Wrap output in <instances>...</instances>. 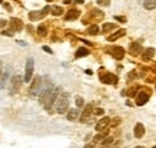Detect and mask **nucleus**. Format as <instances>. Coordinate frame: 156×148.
I'll return each mask as SVG.
<instances>
[{"mask_svg":"<svg viewBox=\"0 0 156 148\" xmlns=\"http://www.w3.org/2000/svg\"><path fill=\"white\" fill-rule=\"evenodd\" d=\"M67 108H69V94L64 93L63 96L59 99V102L56 105V112L63 114L66 112Z\"/></svg>","mask_w":156,"mask_h":148,"instance_id":"nucleus-1","label":"nucleus"},{"mask_svg":"<svg viewBox=\"0 0 156 148\" xmlns=\"http://www.w3.org/2000/svg\"><path fill=\"white\" fill-rule=\"evenodd\" d=\"M22 86V77L19 75H16L11 78V82H10V94L13 95L16 93H18L19 88Z\"/></svg>","mask_w":156,"mask_h":148,"instance_id":"nucleus-2","label":"nucleus"},{"mask_svg":"<svg viewBox=\"0 0 156 148\" xmlns=\"http://www.w3.org/2000/svg\"><path fill=\"white\" fill-rule=\"evenodd\" d=\"M51 11V7L49 6H45L41 11H31L30 13H29V19L30 21H38V19H41L43 17H46L48 15V12Z\"/></svg>","mask_w":156,"mask_h":148,"instance_id":"nucleus-3","label":"nucleus"},{"mask_svg":"<svg viewBox=\"0 0 156 148\" xmlns=\"http://www.w3.org/2000/svg\"><path fill=\"white\" fill-rule=\"evenodd\" d=\"M33 71H34V59L29 58L26 60L25 65V75H24V82H30L33 77Z\"/></svg>","mask_w":156,"mask_h":148,"instance_id":"nucleus-4","label":"nucleus"},{"mask_svg":"<svg viewBox=\"0 0 156 148\" xmlns=\"http://www.w3.org/2000/svg\"><path fill=\"white\" fill-rule=\"evenodd\" d=\"M100 80H101L102 83H106V84H115L116 82H118V77H116L114 74L104 72V74L100 75Z\"/></svg>","mask_w":156,"mask_h":148,"instance_id":"nucleus-5","label":"nucleus"},{"mask_svg":"<svg viewBox=\"0 0 156 148\" xmlns=\"http://www.w3.org/2000/svg\"><path fill=\"white\" fill-rule=\"evenodd\" d=\"M59 93H60V88H59V87L54 88L53 92H52V94H51V96H49V99H48L47 102L45 104V108H46V110H51V108H52V106L54 105V102H55V100H56L58 95H59Z\"/></svg>","mask_w":156,"mask_h":148,"instance_id":"nucleus-6","label":"nucleus"},{"mask_svg":"<svg viewBox=\"0 0 156 148\" xmlns=\"http://www.w3.org/2000/svg\"><path fill=\"white\" fill-rule=\"evenodd\" d=\"M148 89H144V90H141L137 99H136V104H137L138 106H143L148 102L149 97H150V92H147Z\"/></svg>","mask_w":156,"mask_h":148,"instance_id":"nucleus-7","label":"nucleus"},{"mask_svg":"<svg viewBox=\"0 0 156 148\" xmlns=\"http://www.w3.org/2000/svg\"><path fill=\"white\" fill-rule=\"evenodd\" d=\"M109 53L115 58V59H118V60H121V59L124 58L125 55V49L120 46H114V47H111L109 48Z\"/></svg>","mask_w":156,"mask_h":148,"instance_id":"nucleus-8","label":"nucleus"},{"mask_svg":"<svg viewBox=\"0 0 156 148\" xmlns=\"http://www.w3.org/2000/svg\"><path fill=\"white\" fill-rule=\"evenodd\" d=\"M41 83H42V81H41V77H40V76H36V77L34 78L33 83H31V87H30L31 94L36 95V94H37L38 92H40V88H41Z\"/></svg>","mask_w":156,"mask_h":148,"instance_id":"nucleus-9","label":"nucleus"},{"mask_svg":"<svg viewBox=\"0 0 156 148\" xmlns=\"http://www.w3.org/2000/svg\"><path fill=\"white\" fill-rule=\"evenodd\" d=\"M53 89H54V88L49 86V87H47L46 89L42 90V93L40 94V102H41V104L45 105V104L47 102V100L49 99V96H51V94H52V92H53Z\"/></svg>","mask_w":156,"mask_h":148,"instance_id":"nucleus-10","label":"nucleus"},{"mask_svg":"<svg viewBox=\"0 0 156 148\" xmlns=\"http://www.w3.org/2000/svg\"><path fill=\"white\" fill-rule=\"evenodd\" d=\"M145 134V129H144V125L142 123H137L134 126V130H133V135L136 139H142Z\"/></svg>","mask_w":156,"mask_h":148,"instance_id":"nucleus-11","label":"nucleus"},{"mask_svg":"<svg viewBox=\"0 0 156 148\" xmlns=\"http://www.w3.org/2000/svg\"><path fill=\"white\" fill-rule=\"evenodd\" d=\"M93 113V105L91 104H88L85 107H84V110H83V113L81 116V122L84 123L88 121V118L90 117V114Z\"/></svg>","mask_w":156,"mask_h":148,"instance_id":"nucleus-12","label":"nucleus"},{"mask_svg":"<svg viewBox=\"0 0 156 148\" xmlns=\"http://www.w3.org/2000/svg\"><path fill=\"white\" fill-rule=\"evenodd\" d=\"M81 12H79V10H77V8H71L67 11V13L65 15V19L66 21H75V19H77L78 17H79Z\"/></svg>","mask_w":156,"mask_h":148,"instance_id":"nucleus-13","label":"nucleus"},{"mask_svg":"<svg viewBox=\"0 0 156 148\" xmlns=\"http://www.w3.org/2000/svg\"><path fill=\"white\" fill-rule=\"evenodd\" d=\"M109 122H111L109 117H103L102 119H100V121H99V123L96 124V126H95L96 131H102L103 129H106L107 125L109 124Z\"/></svg>","mask_w":156,"mask_h":148,"instance_id":"nucleus-14","label":"nucleus"},{"mask_svg":"<svg viewBox=\"0 0 156 148\" xmlns=\"http://www.w3.org/2000/svg\"><path fill=\"white\" fill-rule=\"evenodd\" d=\"M141 51H142L141 43H138V42H132V43L130 45V54H131V55H133V57L138 55Z\"/></svg>","mask_w":156,"mask_h":148,"instance_id":"nucleus-15","label":"nucleus"},{"mask_svg":"<svg viewBox=\"0 0 156 148\" xmlns=\"http://www.w3.org/2000/svg\"><path fill=\"white\" fill-rule=\"evenodd\" d=\"M11 28L15 32H21L23 28V22L19 18H12L11 19Z\"/></svg>","mask_w":156,"mask_h":148,"instance_id":"nucleus-16","label":"nucleus"},{"mask_svg":"<svg viewBox=\"0 0 156 148\" xmlns=\"http://www.w3.org/2000/svg\"><path fill=\"white\" fill-rule=\"evenodd\" d=\"M155 55V48H153V47H149V48H147L145 51L143 52V54H142V57H143V59L144 60H151V58Z\"/></svg>","mask_w":156,"mask_h":148,"instance_id":"nucleus-17","label":"nucleus"},{"mask_svg":"<svg viewBox=\"0 0 156 148\" xmlns=\"http://www.w3.org/2000/svg\"><path fill=\"white\" fill-rule=\"evenodd\" d=\"M126 34V30H125V29H119V30L118 32H116V33H114V34H112L111 36H108V39H107V40H108V41H115V40H118V39H120L121 36H124Z\"/></svg>","mask_w":156,"mask_h":148,"instance_id":"nucleus-18","label":"nucleus"},{"mask_svg":"<svg viewBox=\"0 0 156 148\" xmlns=\"http://www.w3.org/2000/svg\"><path fill=\"white\" fill-rule=\"evenodd\" d=\"M51 13L53 16H61L64 13V8L61 6H56V5H53L51 7Z\"/></svg>","mask_w":156,"mask_h":148,"instance_id":"nucleus-19","label":"nucleus"},{"mask_svg":"<svg viewBox=\"0 0 156 148\" xmlns=\"http://www.w3.org/2000/svg\"><path fill=\"white\" fill-rule=\"evenodd\" d=\"M88 54H89V51H88L85 47H81V48L77 49L75 55H76V58H82V57H86Z\"/></svg>","mask_w":156,"mask_h":148,"instance_id":"nucleus-20","label":"nucleus"},{"mask_svg":"<svg viewBox=\"0 0 156 148\" xmlns=\"http://www.w3.org/2000/svg\"><path fill=\"white\" fill-rule=\"evenodd\" d=\"M77 117H78V110H76V108H71V110L69 111V113H67V119L72 122L75 119H77Z\"/></svg>","mask_w":156,"mask_h":148,"instance_id":"nucleus-21","label":"nucleus"},{"mask_svg":"<svg viewBox=\"0 0 156 148\" xmlns=\"http://www.w3.org/2000/svg\"><path fill=\"white\" fill-rule=\"evenodd\" d=\"M115 28H116V24H114V23H103L102 32L103 33H108V32L113 30V29H115Z\"/></svg>","mask_w":156,"mask_h":148,"instance_id":"nucleus-22","label":"nucleus"},{"mask_svg":"<svg viewBox=\"0 0 156 148\" xmlns=\"http://www.w3.org/2000/svg\"><path fill=\"white\" fill-rule=\"evenodd\" d=\"M144 7L147 10L156 8V0H145V1H144Z\"/></svg>","mask_w":156,"mask_h":148,"instance_id":"nucleus-23","label":"nucleus"},{"mask_svg":"<svg viewBox=\"0 0 156 148\" xmlns=\"http://www.w3.org/2000/svg\"><path fill=\"white\" fill-rule=\"evenodd\" d=\"M86 33L89 35H96L97 33H99V27H97L96 24H93L89 27V29L86 30Z\"/></svg>","mask_w":156,"mask_h":148,"instance_id":"nucleus-24","label":"nucleus"},{"mask_svg":"<svg viewBox=\"0 0 156 148\" xmlns=\"http://www.w3.org/2000/svg\"><path fill=\"white\" fill-rule=\"evenodd\" d=\"M37 34L40 35V36H46V34H47V28H46L45 24L38 25V28H37Z\"/></svg>","mask_w":156,"mask_h":148,"instance_id":"nucleus-25","label":"nucleus"},{"mask_svg":"<svg viewBox=\"0 0 156 148\" xmlns=\"http://www.w3.org/2000/svg\"><path fill=\"white\" fill-rule=\"evenodd\" d=\"M7 75H8V72H5L1 76V80H0V88H4V86L6 83V80H7Z\"/></svg>","mask_w":156,"mask_h":148,"instance_id":"nucleus-26","label":"nucleus"},{"mask_svg":"<svg viewBox=\"0 0 156 148\" xmlns=\"http://www.w3.org/2000/svg\"><path fill=\"white\" fill-rule=\"evenodd\" d=\"M113 142V137H106V140L102 141V147H106Z\"/></svg>","mask_w":156,"mask_h":148,"instance_id":"nucleus-27","label":"nucleus"},{"mask_svg":"<svg viewBox=\"0 0 156 148\" xmlns=\"http://www.w3.org/2000/svg\"><path fill=\"white\" fill-rule=\"evenodd\" d=\"M107 134H108V131H104V133H102V134H99V135H96V136L94 137V139H95V142H97V141L102 140V139H103V137H104Z\"/></svg>","mask_w":156,"mask_h":148,"instance_id":"nucleus-28","label":"nucleus"},{"mask_svg":"<svg viewBox=\"0 0 156 148\" xmlns=\"http://www.w3.org/2000/svg\"><path fill=\"white\" fill-rule=\"evenodd\" d=\"M76 105H77V107H82V106L84 105V100H83V97L78 96V97L76 99Z\"/></svg>","mask_w":156,"mask_h":148,"instance_id":"nucleus-29","label":"nucleus"},{"mask_svg":"<svg viewBox=\"0 0 156 148\" xmlns=\"http://www.w3.org/2000/svg\"><path fill=\"white\" fill-rule=\"evenodd\" d=\"M97 4L101 6H108L111 4V0H97Z\"/></svg>","mask_w":156,"mask_h":148,"instance_id":"nucleus-30","label":"nucleus"},{"mask_svg":"<svg viewBox=\"0 0 156 148\" xmlns=\"http://www.w3.org/2000/svg\"><path fill=\"white\" fill-rule=\"evenodd\" d=\"M136 93H137V87H132L131 89H130L127 93H126V94H127L129 96H134V95H136Z\"/></svg>","mask_w":156,"mask_h":148,"instance_id":"nucleus-31","label":"nucleus"},{"mask_svg":"<svg viewBox=\"0 0 156 148\" xmlns=\"http://www.w3.org/2000/svg\"><path fill=\"white\" fill-rule=\"evenodd\" d=\"M120 122H121V119L119 117H116V118H114V121L112 122V126H116L118 124H120Z\"/></svg>","mask_w":156,"mask_h":148,"instance_id":"nucleus-32","label":"nucleus"},{"mask_svg":"<svg viewBox=\"0 0 156 148\" xmlns=\"http://www.w3.org/2000/svg\"><path fill=\"white\" fill-rule=\"evenodd\" d=\"M115 19L116 21H119V22H126V17H123V16H115Z\"/></svg>","mask_w":156,"mask_h":148,"instance_id":"nucleus-33","label":"nucleus"},{"mask_svg":"<svg viewBox=\"0 0 156 148\" xmlns=\"http://www.w3.org/2000/svg\"><path fill=\"white\" fill-rule=\"evenodd\" d=\"M103 112H104V111L102 110V108H96V111H95L94 113H95L96 116H101V114H103Z\"/></svg>","mask_w":156,"mask_h":148,"instance_id":"nucleus-34","label":"nucleus"},{"mask_svg":"<svg viewBox=\"0 0 156 148\" xmlns=\"http://www.w3.org/2000/svg\"><path fill=\"white\" fill-rule=\"evenodd\" d=\"M42 48H43V51H46L47 53H49V54H52V53H53V51H52V49H51L49 47H48V46H43Z\"/></svg>","mask_w":156,"mask_h":148,"instance_id":"nucleus-35","label":"nucleus"},{"mask_svg":"<svg viewBox=\"0 0 156 148\" xmlns=\"http://www.w3.org/2000/svg\"><path fill=\"white\" fill-rule=\"evenodd\" d=\"M6 21H5V19H1V18H0V28H3V27H5L6 25Z\"/></svg>","mask_w":156,"mask_h":148,"instance_id":"nucleus-36","label":"nucleus"},{"mask_svg":"<svg viewBox=\"0 0 156 148\" xmlns=\"http://www.w3.org/2000/svg\"><path fill=\"white\" fill-rule=\"evenodd\" d=\"M1 35H7V36H12V34L10 32H1Z\"/></svg>","mask_w":156,"mask_h":148,"instance_id":"nucleus-37","label":"nucleus"},{"mask_svg":"<svg viewBox=\"0 0 156 148\" xmlns=\"http://www.w3.org/2000/svg\"><path fill=\"white\" fill-rule=\"evenodd\" d=\"M84 148H94V144L93 143H88V144L84 146Z\"/></svg>","mask_w":156,"mask_h":148,"instance_id":"nucleus-38","label":"nucleus"},{"mask_svg":"<svg viewBox=\"0 0 156 148\" xmlns=\"http://www.w3.org/2000/svg\"><path fill=\"white\" fill-rule=\"evenodd\" d=\"M63 1H64V4L69 5V4H71V1H72V0H63Z\"/></svg>","mask_w":156,"mask_h":148,"instance_id":"nucleus-39","label":"nucleus"},{"mask_svg":"<svg viewBox=\"0 0 156 148\" xmlns=\"http://www.w3.org/2000/svg\"><path fill=\"white\" fill-rule=\"evenodd\" d=\"M75 1L78 4H84V0H75Z\"/></svg>","mask_w":156,"mask_h":148,"instance_id":"nucleus-40","label":"nucleus"},{"mask_svg":"<svg viewBox=\"0 0 156 148\" xmlns=\"http://www.w3.org/2000/svg\"><path fill=\"white\" fill-rule=\"evenodd\" d=\"M1 71H3V64L0 62V76H1Z\"/></svg>","mask_w":156,"mask_h":148,"instance_id":"nucleus-41","label":"nucleus"},{"mask_svg":"<svg viewBox=\"0 0 156 148\" xmlns=\"http://www.w3.org/2000/svg\"><path fill=\"white\" fill-rule=\"evenodd\" d=\"M129 77H136V74H134V72H131V74L129 75Z\"/></svg>","mask_w":156,"mask_h":148,"instance_id":"nucleus-42","label":"nucleus"},{"mask_svg":"<svg viewBox=\"0 0 156 148\" xmlns=\"http://www.w3.org/2000/svg\"><path fill=\"white\" fill-rule=\"evenodd\" d=\"M136 148H145V147H143V146H137Z\"/></svg>","mask_w":156,"mask_h":148,"instance_id":"nucleus-43","label":"nucleus"},{"mask_svg":"<svg viewBox=\"0 0 156 148\" xmlns=\"http://www.w3.org/2000/svg\"><path fill=\"white\" fill-rule=\"evenodd\" d=\"M47 1H48V3H51V1H52V0H47Z\"/></svg>","mask_w":156,"mask_h":148,"instance_id":"nucleus-44","label":"nucleus"},{"mask_svg":"<svg viewBox=\"0 0 156 148\" xmlns=\"http://www.w3.org/2000/svg\"><path fill=\"white\" fill-rule=\"evenodd\" d=\"M1 3H3V0H0V4H1Z\"/></svg>","mask_w":156,"mask_h":148,"instance_id":"nucleus-45","label":"nucleus"},{"mask_svg":"<svg viewBox=\"0 0 156 148\" xmlns=\"http://www.w3.org/2000/svg\"><path fill=\"white\" fill-rule=\"evenodd\" d=\"M153 148H156V146H155V147H153Z\"/></svg>","mask_w":156,"mask_h":148,"instance_id":"nucleus-46","label":"nucleus"},{"mask_svg":"<svg viewBox=\"0 0 156 148\" xmlns=\"http://www.w3.org/2000/svg\"><path fill=\"white\" fill-rule=\"evenodd\" d=\"M102 148H104V147H102Z\"/></svg>","mask_w":156,"mask_h":148,"instance_id":"nucleus-47","label":"nucleus"}]
</instances>
